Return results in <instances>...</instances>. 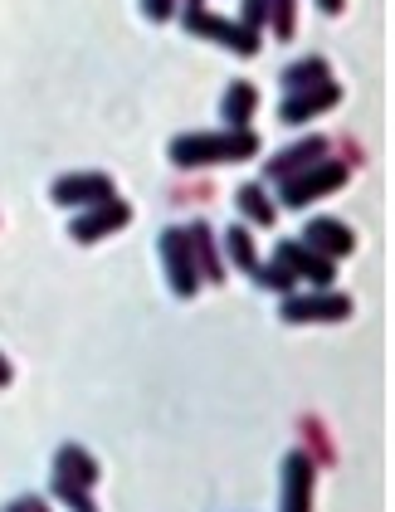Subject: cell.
<instances>
[{
  "label": "cell",
  "instance_id": "cell-13",
  "mask_svg": "<svg viewBox=\"0 0 395 512\" xmlns=\"http://www.w3.org/2000/svg\"><path fill=\"white\" fill-rule=\"evenodd\" d=\"M186 239H191V254H196L200 283H225V254H220L215 230L205 220H196V225H186Z\"/></svg>",
  "mask_w": 395,
  "mask_h": 512
},
{
  "label": "cell",
  "instance_id": "cell-15",
  "mask_svg": "<svg viewBox=\"0 0 395 512\" xmlns=\"http://www.w3.org/2000/svg\"><path fill=\"white\" fill-rule=\"evenodd\" d=\"M254 108H259V88L244 83V79H235L225 88V98H220V118H225V127H249Z\"/></svg>",
  "mask_w": 395,
  "mask_h": 512
},
{
  "label": "cell",
  "instance_id": "cell-2",
  "mask_svg": "<svg viewBox=\"0 0 395 512\" xmlns=\"http://www.w3.org/2000/svg\"><path fill=\"white\" fill-rule=\"evenodd\" d=\"M347 176H352V166L347 161H313V166H303L298 176H288V181H278V200L288 205V210H303V205H313V200L332 196V191H342L347 186Z\"/></svg>",
  "mask_w": 395,
  "mask_h": 512
},
{
  "label": "cell",
  "instance_id": "cell-24",
  "mask_svg": "<svg viewBox=\"0 0 395 512\" xmlns=\"http://www.w3.org/2000/svg\"><path fill=\"white\" fill-rule=\"evenodd\" d=\"M317 5H322V15H342V5H347V0H317Z\"/></svg>",
  "mask_w": 395,
  "mask_h": 512
},
{
  "label": "cell",
  "instance_id": "cell-27",
  "mask_svg": "<svg viewBox=\"0 0 395 512\" xmlns=\"http://www.w3.org/2000/svg\"><path fill=\"white\" fill-rule=\"evenodd\" d=\"M5 512H25V503H20V498H15V503H10V508H5Z\"/></svg>",
  "mask_w": 395,
  "mask_h": 512
},
{
  "label": "cell",
  "instance_id": "cell-21",
  "mask_svg": "<svg viewBox=\"0 0 395 512\" xmlns=\"http://www.w3.org/2000/svg\"><path fill=\"white\" fill-rule=\"evenodd\" d=\"M49 488H54V498H59V503H69L74 512H93V498H88V488H79V483H69V478H59V473H54V483H49Z\"/></svg>",
  "mask_w": 395,
  "mask_h": 512
},
{
  "label": "cell",
  "instance_id": "cell-28",
  "mask_svg": "<svg viewBox=\"0 0 395 512\" xmlns=\"http://www.w3.org/2000/svg\"><path fill=\"white\" fill-rule=\"evenodd\" d=\"M186 5H205V0H186Z\"/></svg>",
  "mask_w": 395,
  "mask_h": 512
},
{
  "label": "cell",
  "instance_id": "cell-17",
  "mask_svg": "<svg viewBox=\"0 0 395 512\" xmlns=\"http://www.w3.org/2000/svg\"><path fill=\"white\" fill-rule=\"evenodd\" d=\"M220 244H225V259H230L235 269H244V274H254V269H259V249H254V235H249V225H230Z\"/></svg>",
  "mask_w": 395,
  "mask_h": 512
},
{
  "label": "cell",
  "instance_id": "cell-1",
  "mask_svg": "<svg viewBox=\"0 0 395 512\" xmlns=\"http://www.w3.org/2000/svg\"><path fill=\"white\" fill-rule=\"evenodd\" d=\"M259 157V137L249 127H220V132H186L171 142V166L200 171V166H230V161Z\"/></svg>",
  "mask_w": 395,
  "mask_h": 512
},
{
  "label": "cell",
  "instance_id": "cell-26",
  "mask_svg": "<svg viewBox=\"0 0 395 512\" xmlns=\"http://www.w3.org/2000/svg\"><path fill=\"white\" fill-rule=\"evenodd\" d=\"M10 376H15V371H10V361L0 356V386H10Z\"/></svg>",
  "mask_w": 395,
  "mask_h": 512
},
{
  "label": "cell",
  "instance_id": "cell-16",
  "mask_svg": "<svg viewBox=\"0 0 395 512\" xmlns=\"http://www.w3.org/2000/svg\"><path fill=\"white\" fill-rule=\"evenodd\" d=\"M235 205H239V215H244L249 225H259V230H269V225L278 220V205L269 200L264 181H249V186H239V191H235Z\"/></svg>",
  "mask_w": 395,
  "mask_h": 512
},
{
  "label": "cell",
  "instance_id": "cell-6",
  "mask_svg": "<svg viewBox=\"0 0 395 512\" xmlns=\"http://www.w3.org/2000/svg\"><path fill=\"white\" fill-rule=\"evenodd\" d=\"M54 205H64V210H88V205H98V200H113V176H103V171H69V176H59L54 181Z\"/></svg>",
  "mask_w": 395,
  "mask_h": 512
},
{
  "label": "cell",
  "instance_id": "cell-7",
  "mask_svg": "<svg viewBox=\"0 0 395 512\" xmlns=\"http://www.w3.org/2000/svg\"><path fill=\"white\" fill-rule=\"evenodd\" d=\"M274 259L293 278H308L313 288H332V278H337V264H332V259H322L317 249H308L303 239H278Z\"/></svg>",
  "mask_w": 395,
  "mask_h": 512
},
{
  "label": "cell",
  "instance_id": "cell-3",
  "mask_svg": "<svg viewBox=\"0 0 395 512\" xmlns=\"http://www.w3.org/2000/svg\"><path fill=\"white\" fill-rule=\"evenodd\" d=\"M181 25H186L191 35H200V40L225 44L239 59H254V54H259V35H254V30H244L239 20H225V15H210L205 5H181Z\"/></svg>",
  "mask_w": 395,
  "mask_h": 512
},
{
  "label": "cell",
  "instance_id": "cell-22",
  "mask_svg": "<svg viewBox=\"0 0 395 512\" xmlns=\"http://www.w3.org/2000/svg\"><path fill=\"white\" fill-rule=\"evenodd\" d=\"M239 25L259 35V30L269 25V0H244V10H239Z\"/></svg>",
  "mask_w": 395,
  "mask_h": 512
},
{
  "label": "cell",
  "instance_id": "cell-18",
  "mask_svg": "<svg viewBox=\"0 0 395 512\" xmlns=\"http://www.w3.org/2000/svg\"><path fill=\"white\" fill-rule=\"evenodd\" d=\"M332 79V69H327V59L322 54H308V59H298V64H288L283 69V88L288 93H298V88H317V83Z\"/></svg>",
  "mask_w": 395,
  "mask_h": 512
},
{
  "label": "cell",
  "instance_id": "cell-9",
  "mask_svg": "<svg viewBox=\"0 0 395 512\" xmlns=\"http://www.w3.org/2000/svg\"><path fill=\"white\" fill-rule=\"evenodd\" d=\"M313 488H317V464L308 449H293L283 459V512H313Z\"/></svg>",
  "mask_w": 395,
  "mask_h": 512
},
{
  "label": "cell",
  "instance_id": "cell-10",
  "mask_svg": "<svg viewBox=\"0 0 395 512\" xmlns=\"http://www.w3.org/2000/svg\"><path fill=\"white\" fill-rule=\"evenodd\" d=\"M127 220H132V205L113 196V200H98V205H88L79 220L69 225V235L79 239V244H93V239H108L113 230H122Z\"/></svg>",
  "mask_w": 395,
  "mask_h": 512
},
{
  "label": "cell",
  "instance_id": "cell-19",
  "mask_svg": "<svg viewBox=\"0 0 395 512\" xmlns=\"http://www.w3.org/2000/svg\"><path fill=\"white\" fill-rule=\"evenodd\" d=\"M254 283H259V288H269V293H278V298H288V293L298 288V278L288 274L278 259L274 264H259V269H254Z\"/></svg>",
  "mask_w": 395,
  "mask_h": 512
},
{
  "label": "cell",
  "instance_id": "cell-25",
  "mask_svg": "<svg viewBox=\"0 0 395 512\" xmlns=\"http://www.w3.org/2000/svg\"><path fill=\"white\" fill-rule=\"evenodd\" d=\"M20 503H25V512H49L44 508V498H20Z\"/></svg>",
  "mask_w": 395,
  "mask_h": 512
},
{
  "label": "cell",
  "instance_id": "cell-5",
  "mask_svg": "<svg viewBox=\"0 0 395 512\" xmlns=\"http://www.w3.org/2000/svg\"><path fill=\"white\" fill-rule=\"evenodd\" d=\"M161 264H166V278H171V293L176 298H196L200 293V269L196 254H191V239L186 230H161Z\"/></svg>",
  "mask_w": 395,
  "mask_h": 512
},
{
  "label": "cell",
  "instance_id": "cell-11",
  "mask_svg": "<svg viewBox=\"0 0 395 512\" xmlns=\"http://www.w3.org/2000/svg\"><path fill=\"white\" fill-rule=\"evenodd\" d=\"M327 147H332V142H327L322 132H313V137H303V142H293V147H283V152H278L274 161H264V181H274V186H278V181L298 176L303 166H313V161L327 157Z\"/></svg>",
  "mask_w": 395,
  "mask_h": 512
},
{
  "label": "cell",
  "instance_id": "cell-4",
  "mask_svg": "<svg viewBox=\"0 0 395 512\" xmlns=\"http://www.w3.org/2000/svg\"><path fill=\"white\" fill-rule=\"evenodd\" d=\"M352 317V298L332 293V288H313V293H288L283 298V322H347Z\"/></svg>",
  "mask_w": 395,
  "mask_h": 512
},
{
  "label": "cell",
  "instance_id": "cell-8",
  "mask_svg": "<svg viewBox=\"0 0 395 512\" xmlns=\"http://www.w3.org/2000/svg\"><path fill=\"white\" fill-rule=\"evenodd\" d=\"M342 103V88L327 79L317 83V88H298V93H288L283 103H278V122H288V127H303V122L322 118V113H332Z\"/></svg>",
  "mask_w": 395,
  "mask_h": 512
},
{
  "label": "cell",
  "instance_id": "cell-20",
  "mask_svg": "<svg viewBox=\"0 0 395 512\" xmlns=\"http://www.w3.org/2000/svg\"><path fill=\"white\" fill-rule=\"evenodd\" d=\"M269 30L278 40H293L298 30V0H269Z\"/></svg>",
  "mask_w": 395,
  "mask_h": 512
},
{
  "label": "cell",
  "instance_id": "cell-12",
  "mask_svg": "<svg viewBox=\"0 0 395 512\" xmlns=\"http://www.w3.org/2000/svg\"><path fill=\"white\" fill-rule=\"evenodd\" d=\"M303 244H308V249H317L322 259H332V264H337V259H347V254L356 249V235L342 225V220L317 215V220H308V225H303Z\"/></svg>",
  "mask_w": 395,
  "mask_h": 512
},
{
  "label": "cell",
  "instance_id": "cell-23",
  "mask_svg": "<svg viewBox=\"0 0 395 512\" xmlns=\"http://www.w3.org/2000/svg\"><path fill=\"white\" fill-rule=\"evenodd\" d=\"M176 5H181V0H142V15H147V20H171V15H176Z\"/></svg>",
  "mask_w": 395,
  "mask_h": 512
},
{
  "label": "cell",
  "instance_id": "cell-14",
  "mask_svg": "<svg viewBox=\"0 0 395 512\" xmlns=\"http://www.w3.org/2000/svg\"><path fill=\"white\" fill-rule=\"evenodd\" d=\"M54 473L69 478V483H79V488H93V483H98V459H93L83 444H64V449L54 454Z\"/></svg>",
  "mask_w": 395,
  "mask_h": 512
}]
</instances>
